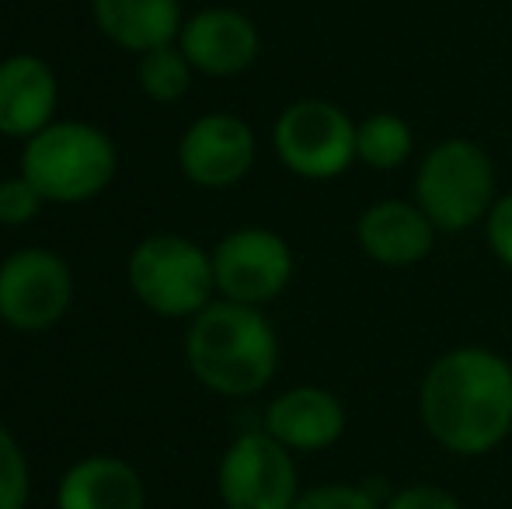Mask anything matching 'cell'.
<instances>
[{
  "label": "cell",
  "mask_w": 512,
  "mask_h": 509,
  "mask_svg": "<svg viewBox=\"0 0 512 509\" xmlns=\"http://www.w3.org/2000/svg\"><path fill=\"white\" fill-rule=\"evenodd\" d=\"M418 422L439 450L485 457L512 433V363L488 346H457L418 384Z\"/></svg>",
  "instance_id": "6da1fadb"
},
{
  "label": "cell",
  "mask_w": 512,
  "mask_h": 509,
  "mask_svg": "<svg viewBox=\"0 0 512 509\" xmlns=\"http://www.w3.org/2000/svg\"><path fill=\"white\" fill-rule=\"evenodd\" d=\"M189 363L196 377L216 394L244 398L258 394L276 377L279 339L258 307L209 304L196 314L189 332Z\"/></svg>",
  "instance_id": "7a4b0ae2"
},
{
  "label": "cell",
  "mask_w": 512,
  "mask_h": 509,
  "mask_svg": "<svg viewBox=\"0 0 512 509\" xmlns=\"http://www.w3.org/2000/svg\"><path fill=\"white\" fill-rule=\"evenodd\" d=\"M499 196V168L471 136H443L432 143L411 182V199L439 234H467L481 227Z\"/></svg>",
  "instance_id": "3957f363"
},
{
  "label": "cell",
  "mask_w": 512,
  "mask_h": 509,
  "mask_svg": "<svg viewBox=\"0 0 512 509\" xmlns=\"http://www.w3.org/2000/svg\"><path fill=\"white\" fill-rule=\"evenodd\" d=\"M356 119L335 102L304 98L279 112L272 143L286 171L307 182H335L356 157Z\"/></svg>",
  "instance_id": "277c9868"
},
{
  "label": "cell",
  "mask_w": 512,
  "mask_h": 509,
  "mask_svg": "<svg viewBox=\"0 0 512 509\" xmlns=\"http://www.w3.org/2000/svg\"><path fill=\"white\" fill-rule=\"evenodd\" d=\"M112 171V143L91 126H49L25 150V178L56 203L91 199L105 189Z\"/></svg>",
  "instance_id": "5b68a950"
},
{
  "label": "cell",
  "mask_w": 512,
  "mask_h": 509,
  "mask_svg": "<svg viewBox=\"0 0 512 509\" xmlns=\"http://www.w3.org/2000/svg\"><path fill=\"white\" fill-rule=\"evenodd\" d=\"M129 279L143 304L168 318L206 311L216 286L213 258L185 238L143 241L129 262Z\"/></svg>",
  "instance_id": "8992f818"
},
{
  "label": "cell",
  "mask_w": 512,
  "mask_h": 509,
  "mask_svg": "<svg viewBox=\"0 0 512 509\" xmlns=\"http://www.w3.org/2000/svg\"><path fill=\"white\" fill-rule=\"evenodd\" d=\"M220 496L227 509H293L300 499L293 450L265 429L237 436L220 464Z\"/></svg>",
  "instance_id": "52a82bcc"
},
{
  "label": "cell",
  "mask_w": 512,
  "mask_h": 509,
  "mask_svg": "<svg viewBox=\"0 0 512 509\" xmlns=\"http://www.w3.org/2000/svg\"><path fill=\"white\" fill-rule=\"evenodd\" d=\"M216 290L234 304L258 307L279 297L293 279V252L276 231L241 227L213 255Z\"/></svg>",
  "instance_id": "ba28073f"
},
{
  "label": "cell",
  "mask_w": 512,
  "mask_h": 509,
  "mask_svg": "<svg viewBox=\"0 0 512 509\" xmlns=\"http://www.w3.org/2000/svg\"><path fill=\"white\" fill-rule=\"evenodd\" d=\"M70 272L49 252H18L0 269V314L14 328H46L67 311Z\"/></svg>",
  "instance_id": "9c48e42d"
},
{
  "label": "cell",
  "mask_w": 512,
  "mask_h": 509,
  "mask_svg": "<svg viewBox=\"0 0 512 509\" xmlns=\"http://www.w3.org/2000/svg\"><path fill=\"white\" fill-rule=\"evenodd\" d=\"M436 238V224L425 217L415 199H377L356 217L359 252L384 269H411L425 262L436 248Z\"/></svg>",
  "instance_id": "30bf717a"
},
{
  "label": "cell",
  "mask_w": 512,
  "mask_h": 509,
  "mask_svg": "<svg viewBox=\"0 0 512 509\" xmlns=\"http://www.w3.org/2000/svg\"><path fill=\"white\" fill-rule=\"evenodd\" d=\"M182 171L199 185L223 189V185L241 182L255 164V133L244 119L216 112L203 116L185 133L178 150Z\"/></svg>",
  "instance_id": "8fae6325"
},
{
  "label": "cell",
  "mask_w": 512,
  "mask_h": 509,
  "mask_svg": "<svg viewBox=\"0 0 512 509\" xmlns=\"http://www.w3.org/2000/svg\"><path fill=\"white\" fill-rule=\"evenodd\" d=\"M345 426H349L345 405L328 387H290L265 408V433L276 436L293 454H317L335 447Z\"/></svg>",
  "instance_id": "7c38bea8"
},
{
  "label": "cell",
  "mask_w": 512,
  "mask_h": 509,
  "mask_svg": "<svg viewBox=\"0 0 512 509\" xmlns=\"http://www.w3.org/2000/svg\"><path fill=\"white\" fill-rule=\"evenodd\" d=\"M258 46H262V39H258L255 21L244 18L241 11H230V7H209L182 28L185 60L203 74H241L258 60Z\"/></svg>",
  "instance_id": "4fadbf2b"
},
{
  "label": "cell",
  "mask_w": 512,
  "mask_h": 509,
  "mask_svg": "<svg viewBox=\"0 0 512 509\" xmlns=\"http://www.w3.org/2000/svg\"><path fill=\"white\" fill-rule=\"evenodd\" d=\"M56 105V81L35 56L0 63V133L28 136L49 123Z\"/></svg>",
  "instance_id": "5bb4252c"
},
{
  "label": "cell",
  "mask_w": 512,
  "mask_h": 509,
  "mask_svg": "<svg viewBox=\"0 0 512 509\" xmlns=\"http://www.w3.org/2000/svg\"><path fill=\"white\" fill-rule=\"evenodd\" d=\"M95 18L105 35L129 49H161L182 32L178 0H95Z\"/></svg>",
  "instance_id": "9a60e30c"
},
{
  "label": "cell",
  "mask_w": 512,
  "mask_h": 509,
  "mask_svg": "<svg viewBox=\"0 0 512 509\" xmlns=\"http://www.w3.org/2000/svg\"><path fill=\"white\" fill-rule=\"evenodd\" d=\"M60 509H143L140 478L112 457L84 461L63 478Z\"/></svg>",
  "instance_id": "2e32d148"
},
{
  "label": "cell",
  "mask_w": 512,
  "mask_h": 509,
  "mask_svg": "<svg viewBox=\"0 0 512 509\" xmlns=\"http://www.w3.org/2000/svg\"><path fill=\"white\" fill-rule=\"evenodd\" d=\"M415 154V129L398 112H373L356 126V157L370 171H398Z\"/></svg>",
  "instance_id": "e0dca14e"
},
{
  "label": "cell",
  "mask_w": 512,
  "mask_h": 509,
  "mask_svg": "<svg viewBox=\"0 0 512 509\" xmlns=\"http://www.w3.org/2000/svg\"><path fill=\"white\" fill-rule=\"evenodd\" d=\"M140 84L147 88L150 98H161V102L182 98L185 88H189V60H185V53H178L171 46L150 49L140 67Z\"/></svg>",
  "instance_id": "ac0fdd59"
},
{
  "label": "cell",
  "mask_w": 512,
  "mask_h": 509,
  "mask_svg": "<svg viewBox=\"0 0 512 509\" xmlns=\"http://www.w3.org/2000/svg\"><path fill=\"white\" fill-rule=\"evenodd\" d=\"M293 509H384V499L373 496L370 485L328 482L310 492H300Z\"/></svg>",
  "instance_id": "d6986e66"
},
{
  "label": "cell",
  "mask_w": 512,
  "mask_h": 509,
  "mask_svg": "<svg viewBox=\"0 0 512 509\" xmlns=\"http://www.w3.org/2000/svg\"><path fill=\"white\" fill-rule=\"evenodd\" d=\"M28 499V468L18 443L7 429H0V509H25Z\"/></svg>",
  "instance_id": "ffe728a7"
},
{
  "label": "cell",
  "mask_w": 512,
  "mask_h": 509,
  "mask_svg": "<svg viewBox=\"0 0 512 509\" xmlns=\"http://www.w3.org/2000/svg\"><path fill=\"white\" fill-rule=\"evenodd\" d=\"M384 509H464L457 492L436 482H411L384 499Z\"/></svg>",
  "instance_id": "44dd1931"
},
{
  "label": "cell",
  "mask_w": 512,
  "mask_h": 509,
  "mask_svg": "<svg viewBox=\"0 0 512 509\" xmlns=\"http://www.w3.org/2000/svg\"><path fill=\"white\" fill-rule=\"evenodd\" d=\"M481 227H485L488 252L495 255V262H499L502 269L512 272V189L495 199L492 213H488Z\"/></svg>",
  "instance_id": "7402d4cb"
},
{
  "label": "cell",
  "mask_w": 512,
  "mask_h": 509,
  "mask_svg": "<svg viewBox=\"0 0 512 509\" xmlns=\"http://www.w3.org/2000/svg\"><path fill=\"white\" fill-rule=\"evenodd\" d=\"M42 199L46 196H42L28 178H11V182H4L0 185V224H25V220H32Z\"/></svg>",
  "instance_id": "603a6c76"
}]
</instances>
